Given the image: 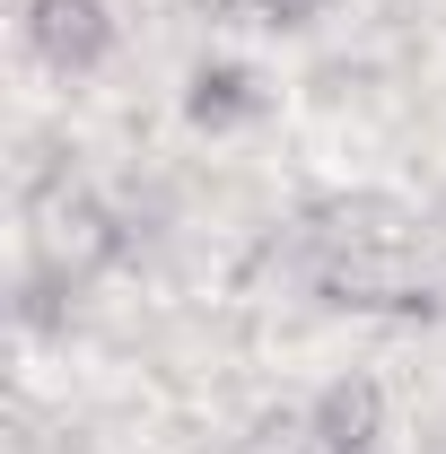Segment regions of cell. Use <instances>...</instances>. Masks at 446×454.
<instances>
[{
	"mask_svg": "<svg viewBox=\"0 0 446 454\" xmlns=\"http://www.w3.org/2000/svg\"><path fill=\"white\" fill-rule=\"evenodd\" d=\"M27 254H36V271L53 288H88L114 254H123V219H114L88 184L44 175V184L27 192Z\"/></svg>",
	"mask_w": 446,
	"mask_h": 454,
	"instance_id": "1",
	"label": "cell"
},
{
	"mask_svg": "<svg viewBox=\"0 0 446 454\" xmlns=\"http://www.w3.org/2000/svg\"><path fill=\"white\" fill-rule=\"evenodd\" d=\"M27 53L44 70H97L114 53V9L106 0H27Z\"/></svg>",
	"mask_w": 446,
	"mask_h": 454,
	"instance_id": "2",
	"label": "cell"
},
{
	"mask_svg": "<svg viewBox=\"0 0 446 454\" xmlns=\"http://www.w3.org/2000/svg\"><path fill=\"white\" fill-rule=\"evenodd\" d=\"M254 114H263V79L245 61H202L193 70V88H184V122L193 131H236Z\"/></svg>",
	"mask_w": 446,
	"mask_h": 454,
	"instance_id": "3",
	"label": "cell"
},
{
	"mask_svg": "<svg viewBox=\"0 0 446 454\" xmlns=\"http://www.w3.org/2000/svg\"><path fill=\"white\" fill-rule=\"evenodd\" d=\"M315 419H324L333 454H377V437H386V385L377 376H333L315 394Z\"/></svg>",
	"mask_w": 446,
	"mask_h": 454,
	"instance_id": "4",
	"label": "cell"
},
{
	"mask_svg": "<svg viewBox=\"0 0 446 454\" xmlns=\"http://www.w3.org/2000/svg\"><path fill=\"white\" fill-rule=\"evenodd\" d=\"M236 454H333V437H324L315 402H280V411H263V419L236 437Z\"/></svg>",
	"mask_w": 446,
	"mask_h": 454,
	"instance_id": "5",
	"label": "cell"
},
{
	"mask_svg": "<svg viewBox=\"0 0 446 454\" xmlns=\"http://www.w3.org/2000/svg\"><path fill=\"white\" fill-rule=\"evenodd\" d=\"M227 9H245V18H263V27H307L324 0H227Z\"/></svg>",
	"mask_w": 446,
	"mask_h": 454,
	"instance_id": "6",
	"label": "cell"
}]
</instances>
